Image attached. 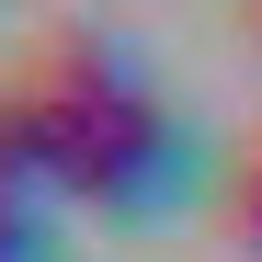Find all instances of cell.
Wrapping results in <instances>:
<instances>
[{
  "mask_svg": "<svg viewBox=\"0 0 262 262\" xmlns=\"http://www.w3.org/2000/svg\"><path fill=\"white\" fill-rule=\"evenodd\" d=\"M12 80L46 92V103H69L80 125H114V114H148V103H160V92H148V57L125 46V34H103V23H46Z\"/></svg>",
  "mask_w": 262,
  "mask_h": 262,
  "instance_id": "obj_1",
  "label": "cell"
},
{
  "mask_svg": "<svg viewBox=\"0 0 262 262\" xmlns=\"http://www.w3.org/2000/svg\"><path fill=\"white\" fill-rule=\"evenodd\" d=\"M171 160H183V137H171V114H114L92 125V148H80V194L69 205H103V216H148L160 183H171Z\"/></svg>",
  "mask_w": 262,
  "mask_h": 262,
  "instance_id": "obj_2",
  "label": "cell"
},
{
  "mask_svg": "<svg viewBox=\"0 0 262 262\" xmlns=\"http://www.w3.org/2000/svg\"><path fill=\"white\" fill-rule=\"evenodd\" d=\"M0 137H12V171H23L34 194H80V148H92V125H80L69 103H46V92H23V80H12Z\"/></svg>",
  "mask_w": 262,
  "mask_h": 262,
  "instance_id": "obj_3",
  "label": "cell"
},
{
  "mask_svg": "<svg viewBox=\"0 0 262 262\" xmlns=\"http://www.w3.org/2000/svg\"><path fill=\"white\" fill-rule=\"evenodd\" d=\"M216 216H228V239H239V251L262 262V137H251V148L228 160V194H216Z\"/></svg>",
  "mask_w": 262,
  "mask_h": 262,
  "instance_id": "obj_4",
  "label": "cell"
},
{
  "mask_svg": "<svg viewBox=\"0 0 262 262\" xmlns=\"http://www.w3.org/2000/svg\"><path fill=\"white\" fill-rule=\"evenodd\" d=\"M239 34H251V57H262V0H239Z\"/></svg>",
  "mask_w": 262,
  "mask_h": 262,
  "instance_id": "obj_5",
  "label": "cell"
}]
</instances>
